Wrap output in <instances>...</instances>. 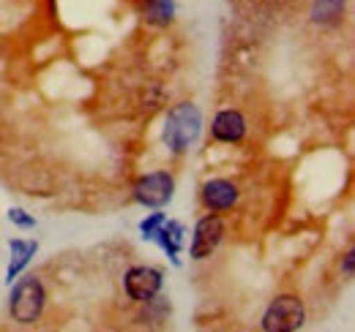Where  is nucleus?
<instances>
[{"label": "nucleus", "mask_w": 355, "mask_h": 332, "mask_svg": "<svg viewBox=\"0 0 355 332\" xmlns=\"http://www.w3.org/2000/svg\"><path fill=\"white\" fill-rule=\"evenodd\" d=\"M164 218H167L164 212H153L150 218H145V221H142V226H139V229H142V237H148V240H153V234L159 232V226L164 223Z\"/></svg>", "instance_id": "obj_13"}, {"label": "nucleus", "mask_w": 355, "mask_h": 332, "mask_svg": "<svg viewBox=\"0 0 355 332\" xmlns=\"http://www.w3.org/2000/svg\"><path fill=\"white\" fill-rule=\"evenodd\" d=\"M246 136V118L238 109H224L214 118V139L224 145H235Z\"/></svg>", "instance_id": "obj_8"}, {"label": "nucleus", "mask_w": 355, "mask_h": 332, "mask_svg": "<svg viewBox=\"0 0 355 332\" xmlns=\"http://www.w3.org/2000/svg\"><path fill=\"white\" fill-rule=\"evenodd\" d=\"M304 322H306L304 302L293 294H282L268 305L260 327L266 332H295L304 327Z\"/></svg>", "instance_id": "obj_3"}, {"label": "nucleus", "mask_w": 355, "mask_h": 332, "mask_svg": "<svg viewBox=\"0 0 355 332\" xmlns=\"http://www.w3.org/2000/svg\"><path fill=\"white\" fill-rule=\"evenodd\" d=\"M162 284H164V278L156 267H132L123 278L126 294L134 302H150L162 291Z\"/></svg>", "instance_id": "obj_6"}, {"label": "nucleus", "mask_w": 355, "mask_h": 332, "mask_svg": "<svg viewBox=\"0 0 355 332\" xmlns=\"http://www.w3.org/2000/svg\"><path fill=\"white\" fill-rule=\"evenodd\" d=\"M200 131H202V112H200V107L191 104V101H183V104H175L167 112L162 139H164V145L175 156H180V153H186L200 139Z\"/></svg>", "instance_id": "obj_1"}, {"label": "nucleus", "mask_w": 355, "mask_h": 332, "mask_svg": "<svg viewBox=\"0 0 355 332\" xmlns=\"http://www.w3.org/2000/svg\"><path fill=\"white\" fill-rule=\"evenodd\" d=\"M173 194H175V180L170 172H150L145 177L137 180L134 185V199L137 205L150 210H162L173 202Z\"/></svg>", "instance_id": "obj_4"}, {"label": "nucleus", "mask_w": 355, "mask_h": 332, "mask_svg": "<svg viewBox=\"0 0 355 332\" xmlns=\"http://www.w3.org/2000/svg\"><path fill=\"white\" fill-rule=\"evenodd\" d=\"M8 248H11V264H8L6 278H8V281H14V278L22 273V267L31 261V256L39 250V246H36L33 240H11V243H8Z\"/></svg>", "instance_id": "obj_10"}, {"label": "nucleus", "mask_w": 355, "mask_h": 332, "mask_svg": "<svg viewBox=\"0 0 355 332\" xmlns=\"http://www.w3.org/2000/svg\"><path fill=\"white\" fill-rule=\"evenodd\" d=\"M345 0H314L311 3V22L317 25H334L345 14Z\"/></svg>", "instance_id": "obj_12"}, {"label": "nucleus", "mask_w": 355, "mask_h": 332, "mask_svg": "<svg viewBox=\"0 0 355 332\" xmlns=\"http://www.w3.org/2000/svg\"><path fill=\"white\" fill-rule=\"evenodd\" d=\"M153 240L167 250L170 256H178L180 248H183V226H180L178 221H167V218H164V223L159 226V232L153 234Z\"/></svg>", "instance_id": "obj_11"}, {"label": "nucleus", "mask_w": 355, "mask_h": 332, "mask_svg": "<svg viewBox=\"0 0 355 332\" xmlns=\"http://www.w3.org/2000/svg\"><path fill=\"white\" fill-rule=\"evenodd\" d=\"M142 17L148 25L164 28L175 17V0H142Z\"/></svg>", "instance_id": "obj_9"}, {"label": "nucleus", "mask_w": 355, "mask_h": 332, "mask_svg": "<svg viewBox=\"0 0 355 332\" xmlns=\"http://www.w3.org/2000/svg\"><path fill=\"white\" fill-rule=\"evenodd\" d=\"M8 221H11V223H17V226H22V229H33V226H36V221H33L25 210H19V208L8 210Z\"/></svg>", "instance_id": "obj_14"}, {"label": "nucleus", "mask_w": 355, "mask_h": 332, "mask_svg": "<svg viewBox=\"0 0 355 332\" xmlns=\"http://www.w3.org/2000/svg\"><path fill=\"white\" fill-rule=\"evenodd\" d=\"M224 240V221L219 215H205L197 221L194 226V237H191V259L202 261L208 259L214 250L219 248V243Z\"/></svg>", "instance_id": "obj_5"}, {"label": "nucleus", "mask_w": 355, "mask_h": 332, "mask_svg": "<svg viewBox=\"0 0 355 332\" xmlns=\"http://www.w3.org/2000/svg\"><path fill=\"white\" fill-rule=\"evenodd\" d=\"M202 202H205V208L214 210V212H224V210H230L238 202V188H235V183H230L224 177L208 180L202 185Z\"/></svg>", "instance_id": "obj_7"}, {"label": "nucleus", "mask_w": 355, "mask_h": 332, "mask_svg": "<svg viewBox=\"0 0 355 332\" xmlns=\"http://www.w3.org/2000/svg\"><path fill=\"white\" fill-rule=\"evenodd\" d=\"M342 270H345V275H347V278H353V275H355V253H353V250H347V253H345Z\"/></svg>", "instance_id": "obj_15"}, {"label": "nucleus", "mask_w": 355, "mask_h": 332, "mask_svg": "<svg viewBox=\"0 0 355 332\" xmlns=\"http://www.w3.org/2000/svg\"><path fill=\"white\" fill-rule=\"evenodd\" d=\"M44 305H46L44 284L36 275H25L22 281H17V286L11 289V297H8L11 319L19 322V324H36L39 316L44 313Z\"/></svg>", "instance_id": "obj_2"}]
</instances>
